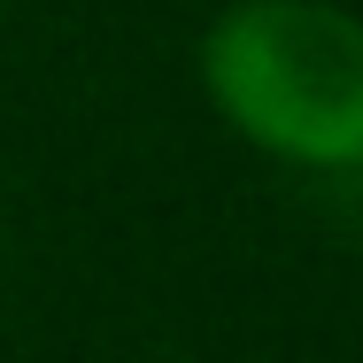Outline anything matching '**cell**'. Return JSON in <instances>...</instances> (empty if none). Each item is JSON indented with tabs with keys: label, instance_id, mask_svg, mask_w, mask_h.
<instances>
[{
	"label": "cell",
	"instance_id": "6da1fadb",
	"mask_svg": "<svg viewBox=\"0 0 363 363\" xmlns=\"http://www.w3.org/2000/svg\"><path fill=\"white\" fill-rule=\"evenodd\" d=\"M201 93L247 147L301 170L363 162V23L340 0H232L201 31Z\"/></svg>",
	"mask_w": 363,
	"mask_h": 363
}]
</instances>
